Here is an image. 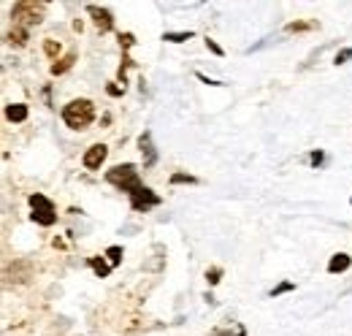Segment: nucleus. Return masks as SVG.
I'll use <instances>...</instances> for the list:
<instances>
[{
  "label": "nucleus",
  "mask_w": 352,
  "mask_h": 336,
  "mask_svg": "<svg viewBox=\"0 0 352 336\" xmlns=\"http://www.w3.org/2000/svg\"><path fill=\"white\" fill-rule=\"evenodd\" d=\"M95 120V103L89 98H74L63 106V123L71 130H87Z\"/></svg>",
  "instance_id": "obj_1"
},
{
  "label": "nucleus",
  "mask_w": 352,
  "mask_h": 336,
  "mask_svg": "<svg viewBox=\"0 0 352 336\" xmlns=\"http://www.w3.org/2000/svg\"><path fill=\"white\" fill-rule=\"evenodd\" d=\"M106 182H109V185H114L117 190L128 193V196H135V193L144 187L135 163H120V166L109 168V171H106Z\"/></svg>",
  "instance_id": "obj_2"
},
{
  "label": "nucleus",
  "mask_w": 352,
  "mask_h": 336,
  "mask_svg": "<svg viewBox=\"0 0 352 336\" xmlns=\"http://www.w3.org/2000/svg\"><path fill=\"white\" fill-rule=\"evenodd\" d=\"M46 17V3H36V0H19L14 8H11V19H14V28H33V25H41Z\"/></svg>",
  "instance_id": "obj_3"
},
{
  "label": "nucleus",
  "mask_w": 352,
  "mask_h": 336,
  "mask_svg": "<svg viewBox=\"0 0 352 336\" xmlns=\"http://www.w3.org/2000/svg\"><path fill=\"white\" fill-rule=\"evenodd\" d=\"M28 201H30V209H33V220H36L38 225L49 228V225H54V222H57V209H54V204H52L46 196L33 193Z\"/></svg>",
  "instance_id": "obj_4"
},
{
  "label": "nucleus",
  "mask_w": 352,
  "mask_h": 336,
  "mask_svg": "<svg viewBox=\"0 0 352 336\" xmlns=\"http://www.w3.org/2000/svg\"><path fill=\"white\" fill-rule=\"evenodd\" d=\"M160 204H163V198L155 190H149V187H141L135 196H131V207L135 211H149L155 209V207H160Z\"/></svg>",
  "instance_id": "obj_5"
},
{
  "label": "nucleus",
  "mask_w": 352,
  "mask_h": 336,
  "mask_svg": "<svg viewBox=\"0 0 352 336\" xmlns=\"http://www.w3.org/2000/svg\"><path fill=\"white\" fill-rule=\"evenodd\" d=\"M87 14L92 17V22H95V28H98L100 33L114 30V17H111V11H109L106 6H95V3H89Z\"/></svg>",
  "instance_id": "obj_6"
},
{
  "label": "nucleus",
  "mask_w": 352,
  "mask_h": 336,
  "mask_svg": "<svg viewBox=\"0 0 352 336\" xmlns=\"http://www.w3.org/2000/svg\"><path fill=\"white\" fill-rule=\"evenodd\" d=\"M106 158H109V147H106V144H92L87 152H85L82 163H85L87 171H98V168L103 166Z\"/></svg>",
  "instance_id": "obj_7"
},
{
  "label": "nucleus",
  "mask_w": 352,
  "mask_h": 336,
  "mask_svg": "<svg viewBox=\"0 0 352 336\" xmlns=\"http://www.w3.org/2000/svg\"><path fill=\"white\" fill-rule=\"evenodd\" d=\"M138 149H141V158H144V168H152L157 163V149L152 144V133L149 130H144L138 136Z\"/></svg>",
  "instance_id": "obj_8"
},
{
  "label": "nucleus",
  "mask_w": 352,
  "mask_h": 336,
  "mask_svg": "<svg viewBox=\"0 0 352 336\" xmlns=\"http://www.w3.org/2000/svg\"><path fill=\"white\" fill-rule=\"evenodd\" d=\"M350 266H352V258L347 252H336V255L328 260V271H331V274H342V271H347Z\"/></svg>",
  "instance_id": "obj_9"
},
{
  "label": "nucleus",
  "mask_w": 352,
  "mask_h": 336,
  "mask_svg": "<svg viewBox=\"0 0 352 336\" xmlns=\"http://www.w3.org/2000/svg\"><path fill=\"white\" fill-rule=\"evenodd\" d=\"M74 63H76V52H68L65 57H60L57 63H52V68H49V71H52V76H63L65 71H71V68H74Z\"/></svg>",
  "instance_id": "obj_10"
},
{
  "label": "nucleus",
  "mask_w": 352,
  "mask_h": 336,
  "mask_svg": "<svg viewBox=\"0 0 352 336\" xmlns=\"http://www.w3.org/2000/svg\"><path fill=\"white\" fill-rule=\"evenodd\" d=\"M6 120L8 123H25L28 120V106L25 103H8L6 106Z\"/></svg>",
  "instance_id": "obj_11"
},
{
  "label": "nucleus",
  "mask_w": 352,
  "mask_h": 336,
  "mask_svg": "<svg viewBox=\"0 0 352 336\" xmlns=\"http://www.w3.org/2000/svg\"><path fill=\"white\" fill-rule=\"evenodd\" d=\"M89 269H92V271H95L98 277H109L114 266H111V263H106V260H103L100 255H95V258H89Z\"/></svg>",
  "instance_id": "obj_12"
},
{
  "label": "nucleus",
  "mask_w": 352,
  "mask_h": 336,
  "mask_svg": "<svg viewBox=\"0 0 352 336\" xmlns=\"http://www.w3.org/2000/svg\"><path fill=\"white\" fill-rule=\"evenodd\" d=\"M6 39H8V43H14V46H25V43H28V30L14 28V30H11Z\"/></svg>",
  "instance_id": "obj_13"
},
{
  "label": "nucleus",
  "mask_w": 352,
  "mask_h": 336,
  "mask_svg": "<svg viewBox=\"0 0 352 336\" xmlns=\"http://www.w3.org/2000/svg\"><path fill=\"white\" fill-rule=\"evenodd\" d=\"M317 28V22H290L285 30L287 33H307V30H314Z\"/></svg>",
  "instance_id": "obj_14"
},
{
  "label": "nucleus",
  "mask_w": 352,
  "mask_h": 336,
  "mask_svg": "<svg viewBox=\"0 0 352 336\" xmlns=\"http://www.w3.org/2000/svg\"><path fill=\"white\" fill-rule=\"evenodd\" d=\"M195 33L192 30H182V33H166L163 41H171V43H182V41H190Z\"/></svg>",
  "instance_id": "obj_15"
},
{
  "label": "nucleus",
  "mask_w": 352,
  "mask_h": 336,
  "mask_svg": "<svg viewBox=\"0 0 352 336\" xmlns=\"http://www.w3.org/2000/svg\"><path fill=\"white\" fill-rule=\"evenodd\" d=\"M60 49H63V46H60V41H52V39H46V41H44V52H46V57H52L54 63L60 60V57H57V54H60Z\"/></svg>",
  "instance_id": "obj_16"
},
{
  "label": "nucleus",
  "mask_w": 352,
  "mask_h": 336,
  "mask_svg": "<svg viewBox=\"0 0 352 336\" xmlns=\"http://www.w3.org/2000/svg\"><path fill=\"white\" fill-rule=\"evenodd\" d=\"M106 258H109L111 266H120V263H122V247H117V244L109 247V250H106Z\"/></svg>",
  "instance_id": "obj_17"
},
{
  "label": "nucleus",
  "mask_w": 352,
  "mask_h": 336,
  "mask_svg": "<svg viewBox=\"0 0 352 336\" xmlns=\"http://www.w3.org/2000/svg\"><path fill=\"white\" fill-rule=\"evenodd\" d=\"M198 179L190 174H171V185H195Z\"/></svg>",
  "instance_id": "obj_18"
},
{
  "label": "nucleus",
  "mask_w": 352,
  "mask_h": 336,
  "mask_svg": "<svg viewBox=\"0 0 352 336\" xmlns=\"http://www.w3.org/2000/svg\"><path fill=\"white\" fill-rule=\"evenodd\" d=\"M220 277H222V269H209V271H206V282H209V285H217Z\"/></svg>",
  "instance_id": "obj_19"
},
{
  "label": "nucleus",
  "mask_w": 352,
  "mask_h": 336,
  "mask_svg": "<svg viewBox=\"0 0 352 336\" xmlns=\"http://www.w3.org/2000/svg\"><path fill=\"white\" fill-rule=\"evenodd\" d=\"M293 288H296V285H293V282H279V285H276V288H274V291H271V295H274V298H276V295L287 293V291H293Z\"/></svg>",
  "instance_id": "obj_20"
},
{
  "label": "nucleus",
  "mask_w": 352,
  "mask_h": 336,
  "mask_svg": "<svg viewBox=\"0 0 352 336\" xmlns=\"http://www.w3.org/2000/svg\"><path fill=\"white\" fill-rule=\"evenodd\" d=\"M347 60H352V49H342V52L336 54V60H333V63H336V65H344Z\"/></svg>",
  "instance_id": "obj_21"
},
{
  "label": "nucleus",
  "mask_w": 352,
  "mask_h": 336,
  "mask_svg": "<svg viewBox=\"0 0 352 336\" xmlns=\"http://www.w3.org/2000/svg\"><path fill=\"white\" fill-rule=\"evenodd\" d=\"M206 49H209V52H212V54H217V57H222V54H225V52H222V46L217 41H212V39H206Z\"/></svg>",
  "instance_id": "obj_22"
},
{
  "label": "nucleus",
  "mask_w": 352,
  "mask_h": 336,
  "mask_svg": "<svg viewBox=\"0 0 352 336\" xmlns=\"http://www.w3.org/2000/svg\"><path fill=\"white\" fill-rule=\"evenodd\" d=\"M322 160H325L322 152H311V155H309V163H311V166H322Z\"/></svg>",
  "instance_id": "obj_23"
},
{
  "label": "nucleus",
  "mask_w": 352,
  "mask_h": 336,
  "mask_svg": "<svg viewBox=\"0 0 352 336\" xmlns=\"http://www.w3.org/2000/svg\"><path fill=\"white\" fill-rule=\"evenodd\" d=\"M106 92H109V95H114V98H120V95L125 92V87H117V84H109V87H106Z\"/></svg>",
  "instance_id": "obj_24"
},
{
  "label": "nucleus",
  "mask_w": 352,
  "mask_h": 336,
  "mask_svg": "<svg viewBox=\"0 0 352 336\" xmlns=\"http://www.w3.org/2000/svg\"><path fill=\"white\" fill-rule=\"evenodd\" d=\"M195 76H198V79H201L204 84H209V87H220V84H222V82H214V79H209V76H206V74H201V71H198Z\"/></svg>",
  "instance_id": "obj_25"
},
{
  "label": "nucleus",
  "mask_w": 352,
  "mask_h": 336,
  "mask_svg": "<svg viewBox=\"0 0 352 336\" xmlns=\"http://www.w3.org/2000/svg\"><path fill=\"white\" fill-rule=\"evenodd\" d=\"M236 336H247V331H244V328H241V326H239V334Z\"/></svg>",
  "instance_id": "obj_26"
},
{
  "label": "nucleus",
  "mask_w": 352,
  "mask_h": 336,
  "mask_svg": "<svg viewBox=\"0 0 352 336\" xmlns=\"http://www.w3.org/2000/svg\"><path fill=\"white\" fill-rule=\"evenodd\" d=\"M350 204H352V201H350Z\"/></svg>",
  "instance_id": "obj_27"
}]
</instances>
